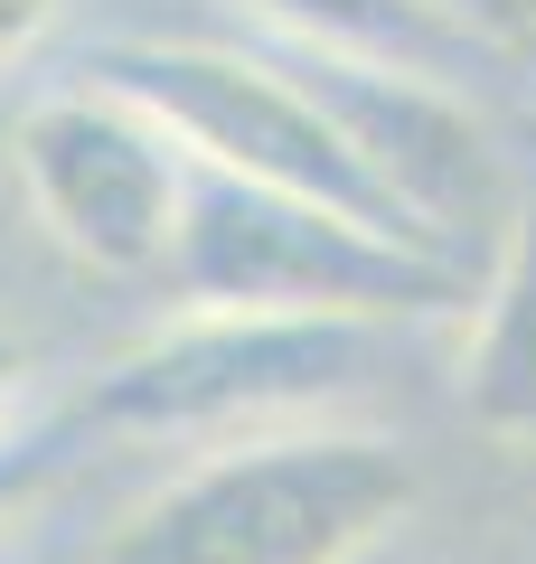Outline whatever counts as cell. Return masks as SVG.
<instances>
[{
    "label": "cell",
    "mask_w": 536,
    "mask_h": 564,
    "mask_svg": "<svg viewBox=\"0 0 536 564\" xmlns=\"http://www.w3.org/2000/svg\"><path fill=\"white\" fill-rule=\"evenodd\" d=\"M415 499L424 470L405 443L282 423L151 489L95 545V564H357Z\"/></svg>",
    "instance_id": "obj_1"
},
{
    "label": "cell",
    "mask_w": 536,
    "mask_h": 564,
    "mask_svg": "<svg viewBox=\"0 0 536 564\" xmlns=\"http://www.w3.org/2000/svg\"><path fill=\"white\" fill-rule=\"evenodd\" d=\"M160 273L189 311H320V321H367V329L471 311L461 254L377 236L357 217L217 180V170H189Z\"/></svg>",
    "instance_id": "obj_2"
},
{
    "label": "cell",
    "mask_w": 536,
    "mask_h": 564,
    "mask_svg": "<svg viewBox=\"0 0 536 564\" xmlns=\"http://www.w3.org/2000/svg\"><path fill=\"white\" fill-rule=\"evenodd\" d=\"M85 76L132 95L160 132L179 141L189 170H217V180L274 188V198H311L330 217H357L377 236L433 245L396 198L377 188V170L349 151V132L330 122V104L274 57H245V47H207V39H114L85 57ZM452 254V245H442Z\"/></svg>",
    "instance_id": "obj_3"
},
{
    "label": "cell",
    "mask_w": 536,
    "mask_h": 564,
    "mask_svg": "<svg viewBox=\"0 0 536 564\" xmlns=\"http://www.w3.org/2000/svg\"><path fill=\"white\" fill-rule=\"evenodd\" d=\"M386 339L367 321L320 311H179L141 348H122L85 386L76 423L132 433V443H199V433H282L301 414H330L339 395L377 377Z\"/></svg>",
    "instance_id": "obj_4"
},
{
    "label": "cell",
    "mask_w": 536,
    "mask_h": 564,
    "mask_svg": "<svg viewBox=\"0 0 536 564\" xmlns=\"http://www.w3.org/2000/svg\"><path fill=\"white\" fill-rule=\"evenodd\" d=\"M10 151H20V188L39 207V226L76 263H95V273H160L189 161L132 95L85 76L66 95L29 104Z\"/></svg>",
    "instance_id": "obj_5"
},
{
    "label": "cell",
    "mask_w": 536,
    "mask_h": 564,
    "mask_svg": "<svg viewBox=\"0 0 536 564\" xmlns=\"http://www.w3.org/2000/svg\"><path fill=\"white\" fill-rule=\"evenodd\" d=\"M292 76L330 104V122L349 132V151L377 170V188L424 226L433 245L461 254V226L499 207V161L480 113L424 66H377V57H320L301 47Z\"/></svg>",
    "instance_id": "obj_6"
},
{
    "label": "cell",
    "mask_w": 536,
    "mask_h": 564,
    "mask_svg": "<svg viewBox=\"0 0 536 564\" xmlns=\"http://www.w3.org/2000/svg\"><path fill=\"white\" fill-rule=\"evenodd\" d=\"M471 358H461V414L490 443L527 452L536 443V180L508 198L499 226V263L471 292Z\"/></svg>",
    "instance_id": "obj_7"
},
{
    "label": "cell",
    "mask_w": 536,
    "mask_h": 564,
    "mask_svg": "<svg viewBox=\"0 0 536 564\" xmlns=\"http://www.w3.org/2000/svg\"><path fill=\"white\" fill-rule=\"evenodd\" d=\"M255 20H274L292 47H320V57H377V66H442L461 57V29L442 20L433 0H245Z\"/></svg>",
    "instance_id": "obj_8"
},
{
    "label": "cell",
    "mask_w": 536,
    "mask_h": 564,
    "mask_svg": "<svg viewBox=\"0 0 536 564\" xmlns=\"http://www.w3.org/2000/svg\"><path fill=\"white\" fill-rule=\"evenodd\" d=\"M76 433L66 423H29V433H0V527H20L29 508L47 499V489L66 480V462H76Z\"/></svg>",
    "instance_id": "obj_9"
},
{
    "label": "cell",
    "mask_w": 536,
    "mask_h": 564,
    "mask_svg": "<svg viewBox=\"0 0 536 564\" xmlns=\"http://www.w3.org/2000/svg\"><path fill=\"white\" fill-rule=\"evenodd\" d=\"M461 39H490V47H527L536 39V0H433Z\"/></svg>",
    "instance_id": "obj_10"
},
{
    "label": "cell",
    "mask_w": 536,
    "mask_h": 564,
    "mask_svg": "<svg viewBox=\"0 0 536 564\" xmlns=\"http://www.w3.org/2000/svg\"><path fill=\"white\" fill-rule=\"evenodd\" d=\"M47 20H57V0H0V66L20 57V47H39Z\"/></svg>",
    "instance_id": "obj_11"
},
{
    "label": "cell",
    "mask_w": 536,
    "mask_h": 564,
    "mask_svg": "<svg viewBox=\"0 0 536 564\" xmlns=\"http://www.w3.org/2000/svg\"><path fill=\"white\" fill-rule=\"evenodd\" d=\"M20 377H29V348L0 329V414H10V395H20Z\"/></svg>",
    "instance_id": "obj_12"
}]
</instances>
